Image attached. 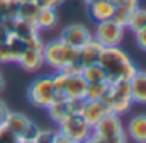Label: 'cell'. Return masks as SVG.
<instances>
[{
	"instance_id": "36",
	"label": "cell",
	"mask_w": 146,
	"mask_h": 143,
	"mask_svg": "<svg viewBox=\"0 0 146 143\" xmlns=\"http://www.w3.org/2000/svg\"><path fill=\"white\" fill-rule=\"evenodd\" d=\"M3 85H5V80H3V75L0 73V90L3 89Z\"/></svg>"
},
{
	"instance_id": "5",
	"label": "cell",
	"mask_w": 146,
	"mask_h": 143,
	"mask_svg": "<svg viewBox=\"0 0 146 143\" xmlns=\"http://www.w3.org/2000/svg\"><path fill=\"white\" fill-rule=\"evenodd\" d=\"M27 97H29V102L33 106L46 109L56 99V89H54L53 78L51 77H39V78H36L29 85Z\"/></svg>"
},
{
	"instance_id": "1",
	"label": "cell",
	"mask_w": 146,
	"mask_h": 143,
	"mask_svg": "<svg viewBox=\"0 0 146 143\" xmlns=\"http://www.w3.org/2000/svg\"><path fill=\"white\" fill-rule=\"evenodd\" d=\"M99 65L106 70L109 84H114L117 80H131V77L138 72L134 61L119 46H104Z\"/></svg>"
},
{
	"instance_id": "39",
	"label": "cell",
	"mask_w": 146,
	"mask_h": 143,
	"mask_svg": "<svg viewBox=\"0 0 146 143\" xmlns=\"http://www.w3.org/2000/svg\"><path fill=\"white\" fill-rule=\"evenodd\" d=\"M83 2H85L87 5H90V3H92V2H95V0H83Z\"/></svg>"
},
{
	"instance_id": "30",
	"label": "cell",
	"mask_w": 146,
	"mask_h": 143,
	"mask_svg": "<svg viewBox=\"0 0 146 143\" xmlns=\"http://www.w3.org/2000/svg\"><path fill=\"white\" fill-rule=\"evenodd\" d=\"M10 61V53H9V46L5 41H0V63H9Z\"/></svg>"
},
{
	"instance_id": "3",
	"label": "cell",
	"mask_w": 146,
	"mask_h": 143,
	"mask_svg": "<svg viewBox=\"0 0 146 143\" xmlns=\"http://www.w3.org/2000/svg\"><path fill=\"white\" fill-rule=\"evenodd\" d=\"M112 114H124L133 106V94H131V84L129 80H117L110 84L107 96L102 99Z\"/></svg>"
},
{
	"instance_id": "26",
	"label": "cell",
	"mask_w": 146,
	"mask_h": 143,
	"mask_svg": "<svg viewBox=\"0 0 146 143\" xmlns=\"http://www.w3.org/2000/svg\"><path fill=\"white\" fill-rule=\"evenodd\" d=\"M54 138H56V131H53V130H42V128H39V131H37V135L34 136V143H54Z\"/></svg>"
},
{
	"instance_id": "7",
	"label": "cell",
	"mask_w": 146,
	"mask_h": 143,
	"mask_svg": "<svg viewBox=\"0 0 146 143\" xmlns=\"http://www.w3.org/2000/svg\"><path fill=\"white\" fill-rule=\"evenodd\" d=\"M124 33H126V27L119 26L117 22L109 19V21L97 22L94 37L102 46H119L122 43V39H124Z\"/></svg>"
},
{
	"instance_id": "13",
	"label": "cell",
	"mask_w": 146,
	"mask_h": 143,
	"mask_svg": "<svg viewBox=\"0 0 146 143\" xmlns=\"http://www.w3.org/2000/svg\"><path fill=\"white\" fill-rule=\"evenodd\" d=\"M17 63L21 65V68L26 72H37L44 67V56H42V49H26L22 53V56L17 60Z\"/></svg>"
},
{
	"instance_id": "21",
	"label": "cell",
	"mask_w": 146,
	"mask_h": 143,
	"mask_svg": "<svg viewBox=\"0 0 146 143\" xmlns=\"http://www.w3.org/2000/svg\"><path fill=\"white\" fill-rule=\"evenodd\" d=\"M109 82H97V84H87L85 99L87 101H102L109 92Z\"/></svg>"
},
{
	"instance_id": "9",
	"label": "cell",
	"mask_w": 146,
	"mask_h": 143,
	"mask_svg": "<svg viewBox=\"0 0 146 143\" xmlns=\"http://www.w3.org/2000/svg\"><path fill=\"white\" fill-rule=\"evenodd\" d=\"M102 49H104V46L92 36L82 48H78V63L83 68L99 63V58H100Z\"/></svg>"
},
{
	"instance_id": "29",
	"label": "cell",
	"mask_w": 146,
	"mask_h": 143,
	"mask_svg": "<svg viewBox=\"0 0 146 143\" xmlns=\"http://www.w3.org/2000/svg\"><path fill=\"white\" fill-rule=\"evenodd\" d=\"M37 131H39V128L31 121V123L26 126V130L22 131V135L19 136V140H34V136L37 135Z\"/></svg>"
},
{
	"instance_id": "22",
	"label": "cell",
	"mask_w": 146,
	"mask_h": 143,
	"mask_svg": "<svg viewBox=\"0 0 146 143\" xmlns=\"http://www.w3.org/2000/svg\"><path fill=\"white\" fill-rule=\"evenodd\" d=\"M12 33L17 34L19 37H22V39H26V37H29V36L39 33V29L36 27V24H31V22H27V21H22V19L15 17V19L12 21Z\"/></svg>"
},
{
	"instance_id": "2",
	"label": "cell",
	"mask_w": 146,
	"mask_h": 143,
	"mask_svg": "<svg viewBox=\"0 0 146 143\" xmlns=\"http://www.w3.org/2000/svg\"><path fill=\"white\" fill-rule=\"evenodd\" d=\"M42 56H44V63L48 67L60 72L63 67L78 61V49H75L72 46L65 44L63 41L56 39V41H51V43H44Z\"/></svg>"
},
{
	"instance_id": "20",
	"label": "cell",
	"mask_w": 146,
	"mask_h": 143,
	"mask_svg": "<svg viewBox=\"0 0 146 143\" xmlns=\"http://www.w3.org/2000/svg\"><path fill=\"white\" fill-rule=\"evenodd\" d=\"M39 9H41V7L36 3V0H29V2L21 3V5H19L17 17H19V19H22V21H27V22H31V24H36Z\"/></svg>"
},
{
	"instance_id": "38",
	"label": "cell",
	"mask_w": 146,
	"mask_h": 143,
	"mask_svg": "<svg viewBox=\"0 0 146 143\" xmlns=\"http://www.w3.org/2000/svg\"><path fill=\"white\" fill-rule=\"evenodd\" d=\"M15 2H17V3L21 5V3H26V2H29V0H15Z\"/></svg>"
},
{
	"instance_id": "35",
	"label": "cell",
	"mask_w": 146,
	"mask_h": 143,
	"mask_svg": "<svg viewBox=\"0 0 146 143\" xmlns=\"http://www.w3.org/2000/svg\"><path fill=\"white\" fill-rule=\"evenodd\" d=\"M7 112H9V109H7V106H5V102L0 101V119H2V121H3V118L7 116Z\"/></svg>"
},
{
	"instance_id": "4",
	"label": "cell",
	"mask_w": 146,
	"mask_h": 143,
	"mask_svg": "<svg viewBox=\"0 0 146 143\" xmlns=\"http://www.w3.org/2000/svg\"><path fill=\"white\" fill-rule=\"evenodd\" d=\"M94 133L97 136H100L106 143H127L121 118L112 112H109L106 118H102L94 126Z\"/></svg>"
},
{
	"instance_id": "19",
	"label": "cell",
	"mask_w": 146,
	"mask_h": 143,
	"mask_svg": "<svg viewBox=\"0 0 146 143\" xmlns=\"http://www.w3.org/2000/svg\"><path fill=\"white\" fill-rule=\"evenodd\" d=\"M5 43H7V46H9L10 61H15V63H17V60H19V58L22 56V53L27 49V48H26L24 39H22V37H19L17 34H14V33H10V34L7 36Z\"/></svg>"
},
{
	"instance_id": "37",
	"label": "cell",
	"mask_w": 146,
	"mask_h": 143,
	"mask_svg": "<svg viewBox=\"0 0 146 143\" xmlns=\"http://www.w3.org/2000/svg\"><path fill=\"white\" fill-rule=\"evenodd\" d=\"M109 2H112V3H114V5L117 7V5H121V3H122L124 0H109Z\"/></svg>"
},
{
	"instance_id": "27",
	"label": "cell",
	"mask_w": 146,
	"mask_h": 143,
	"mask_svg": "<svg viewBox=\"0 0 146 143\" xmlns=\"http://www.w3.org/2000/svg\"><path fill=\"white\" fill-rule=\"evenodd\" d=\"M24 43H26V48H27V49H42V48H44V41H42V37H41L39 33L26 37Z\"/></svg>"
},
{
	"instance_id": "25",
	"label": "cell",
	"mask_w": 146,
	"mask_h": 143,
	"mask_svg": "<svg viewBox=\"0 0 146 143\" xmlns=\"http://www.w3.org/2000/svg\"><path fill=\"white\" fill-rule=\"evenodd\" d=\"M131 14H133L131 9H127V7H124V5H117V7H115V12H114V15H112V21L117 22L119 26H122V27L127 29Z\"/></svg>"
},
{
	"instance_id": "32",
	"label": "cell",
	"mask_w": 146,
	"mask_h": 143,
	"mask_svg": "<svg viewBox=\"0 0 146 143\" xmlns=\"http://www.w3.org/2000/svg\"><path fill=\"white\" fill-rule=\"evenodd\" d=\"M63 2H66V0H36V3L39 7H58Z\"/></svg>"
},
{
	"instance_id": "18",
	"label": "cell",
	"mask_w": 146,
	"mask_h": 143,
	"mask_svg": "<svg viewBox=\"0 0 146 143\" xmlns=\"http://www.w3.org/2000/svg\"><path fill=\"white\" fill-rule=\"evenodd\" d=\"M127 135L136 143H146V114L134 116L127 124Z\"/></svg>"
},
{
	"instance_id": "24",
	"label": "cell",
	"mask_w": 146,
	"mask_h": 143,
	"mask_svg": "<svg viewBox=\"0 0 146 143\" xmlns=\"http://www.w3.org/2000/svg\"><path fill=\"white\" fill-rule=\"evenodd\" d=\"M127 29H131L133 33H138L141 29H146V9L143 7H136L131 14Z\"/></svg>"
},
{
	"instance_id": "8",
	"label": "cell",
	"mask_w": 146,
	"mask_h": 143,
	"mask_svg": "<svg viewBox=\"0 0 146 143\" xmlns=\"http://www.w3.org/2000/svg\"><path fill=\"white\" fill-rule=\"evenodd\" d=\"M90 37H92V33L88 31L87 26H83V24H70V26H66V27L61 31L60 41H63L65 44L72 46L75 49H78V48H82Z\"/></svg>"
},
{
	"instance_id": "16",
	"label": "cell",
	"mask_w": 146,
	"mask_h": 143,
	"mask_svg": "<svg viewBox=\"0 0 146 143\" xmlns=\"http://www.w3.org/2000/svg\"><path fill=\"white\" fill-rule=\"evenodd\" d=\"M58 26L56 7H41L36 19V27L39 31H51Z\"/></svg>"
},
{
	"instance_id": "14",
	"label": "cell",
	"mask_w": 146,
	"mask_h": 143,
	"mask_svg": "<svg viewBox=\"0 0 146 143\" xmlns=\"http://www.w3.org/2000/svg\"><path fill=\"white\" fill-rule=\"evenodd\" d=\"M88 10H90V17L95 22H102V21L112 19L115 12V5L109 0H95L88 5Z\"/></svg>"
},
{
	"instance_id": "6",
	"label": "cell",
	"mask_w": 146,
	"mask_h": 143,
	"mask_svg": "<svg viewBox=\"0 0 146 143\" xmlns=\"http://www.w3.org/2000/svg\"><path fill=\"white\" fill-rule=\"evenodd\" d=\"M58 131L68 136L73 143H83L94 130L87 124V121L82 118V114H70L63 121L58 123Z\"/></svg>"
},
{
	"instance_id": "15",
	"label": "cell",
	"mask_w": 146,
	"mask_h": 143,
	"mask_svg": "<svg viewBox=\"0 0 146 143\" xmlns=\"http://www.w3.org/2000/svg\"><path fill=\"white\" fill-rule=\"evenodd\" d=\"M131 94H133V102L146 104V72H136L131 80Z\"/></svg>"
},
{
	"instance_id": "34",
	"label": "cell",
	"mask_w": 146,
	"mask_h": 143,
	"mask_svg": "<svg viewBox=\"0 0 146 143\" xmlns=\"http://www.w3.org/2000/svg\"><path fill=\"white\" fill-rule=\"evenodd\" d=\"M83 143H106V142H104L100 136H97L95 133H92V135H90V136H88V138H87Z\"/></svg>"
},
{
	"instance_id": "28",
	"label": "cell",
	"mask_w": 146,
	"mask_h": 143,
	"mask_svg": "<svg viewBox=\"0 0 146 143\" xmlns=\"http://www.w3.org/2000/svg\"><path fill=\"white\" fill-rule=\"evenodd\" d=\"M19 136H15L7 126H0V143H19Z\"/></svg>"
},
{
	"instance_id": "10",
	"label": "cell",
	"mask_w": 146,
	"mask_h": 143,
	"mask_svg": "<svg viewBox=\"0 0 146 143\" xmlns=\"http://www.w3.org/2000/svg\"><path fill=\"white\" fill-rule=\"evenodd\" d=\"M109 107L104 101H87L85 102V107L82 111V118L87 121V124L94 130V126L109 114Z\"/></svg>"
},
{
	"instance_id": "12",
	"label": "cell",
	"mask_w": 146,
	"mask_h": 143,
	"mask_svg": "<svg viewBox=\"0 0 146 143\" xmlns=\"http://www.w3.org/2000/svg\"><path fill=\"white\" fill-rule=\"evenodd\" d=\"M46 111H48L49 118H51L54 123H60V121H63L66 116L73 114L72 101H70V99H66L65 96H56V99H54L49 106L46 107Z\"/></svg>"
},
{
	"instance_id": "23",
	"label": "cell",
	"mask_w": 146,
	"mask_h": 143,
	"mask_svg": "<svg viewBox=\"0 0 146 143\" xmlns=\"http://www.w3.org/2000/svg\"><path fill=\"white\" fill-rule=\"evenodd\" d=\"M82 75L85 77L87 84H97V82H107V73L106 70L95 63V65H90V67H85L82 70Z\"/></svg>"
},
{
	"instance_id": "11",
	"label": "cell",
	"mask_w": 146,
	"mask_h": 143,
	"mask_svg": "<svg viewBox=\"0 0 146 143\" xmlns=\"http://www.w3.org/2000/svg\"><path fill=\"white\" fill-rule=\"evenodd\" d=\"M85 92H87V80L82 73L66 75V82L61 96H65L66 99H85Z\"/></svg>"
},
{
	"instance_id": "31",
	"label": "cell",
	"mask_w": 146,
	"mask_h": 143,
	"mask_svg": "<svg viewBox=\"0 0 146 143\" xmlns=\"http://www.w3.org/2000/svg\"><path fill=\"white\" fill-rule=\"evenodd\" d=\"M134 34H136V43H138V46L146 51V29H141V31H138V33H134Z\"/></svg>"
},
{
	"instance_id": "40",
	"label": "cell",
	"mask_w": 146,
	"mask_h": 143,
	"mask_svg": "<svg viewBox=\"0 0 146 143\" xmlns=\"http://www.w3.org/2000/svg\"><path fill=\"white\" fill-rule=\"evenodd\" d=\"M0 126H2V119H0Z\"/></svg>"
},
{
	"instance_id": "33",
	"label": "cell",
	"mask_w": 146,
	"mask_h": 143,
	"mask_svg": "<svg viewBox=\"0 0 146 143\" xmlns=\"http://www.w3.org/2000/svg\"><path fill=\"white\" fill-rule=\"evenodd\" d=\"M54 143H73L68 136H65L63 133H60V131H56V138H54Z\"/></svg>"
},
{
	"instance_id": "17",
	"label": "cell",
	"mask_w": 146,
	"mask_h": 143,
	"mask_svg": "<svg viewBox=\"0 0 146 143\" xmlns=\"http://www.w3.org/2000/svg\"><path fill=\"white\" fill-rule=\"evenodd\" d=\"M31 123V119L29 118H26L24 114H21V112H12V111H9L7 112V116L3 118V121H2V124L3 126H7L15 136H21L22 135V131L26 130V126Z\"/></svg>"
}]
</instances>
